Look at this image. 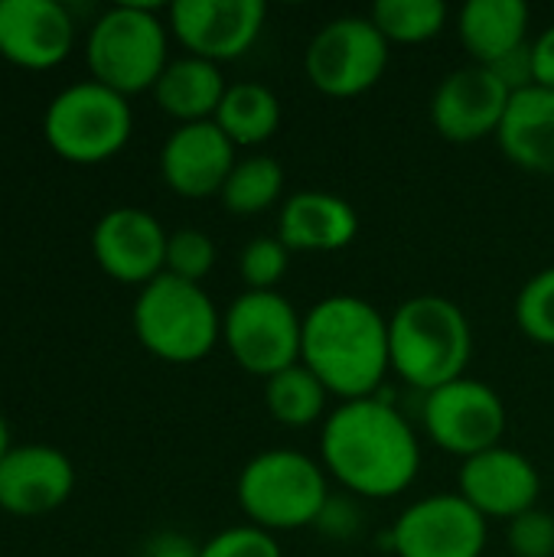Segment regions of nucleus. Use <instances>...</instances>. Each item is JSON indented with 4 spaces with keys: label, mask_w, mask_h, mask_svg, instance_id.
Returning a JSON list of instances; mask_svg holds the SVG:
<instances>
[{
    "label": "nucleus",
    "mask_w": 554,
    "mask_h": 557,
    "mask_svg": "<svg viewBox=\"0 0 554 557\" xmlns=\"http://www.w3.org/2000/svg\"><path fill=\"white\" fill-rule=\"evenodd\" d=\"M170 62V26L150 3H114L88 29L85 65L95 82L131 98L153 91Z\"/></svg>",
    "instance_id": "39448f33"
},
{
    "label": "nucleus",
    "mask_w": 554,
    "mask_h": 557,
    "mask_svg": "<svg viewBox=\"0 0 554 557\" xmlns=\"http://www.w3.org/2000/svg\"><path fill=\"white\" fill-rule=\"evenodd\" d=\"M500 150L509 163L529 173H554V91L549 88H526L516 91L509 111L500 124Z\"/></svg>",
    "instance_id": "aec40b11"
},
{
    "label": "nucleus",
    "mask_w": 554,
    "mask_h": 557,
    "mask_svg": "<svg viewBox=\"0 0 554 557\" xmlns=\"http://www.w3.org/2000/svg\"><path fill=\"white\" fill-rule=\"evenodd\" d=\"M291 255L294 251H343L359 235V212L349 199L323 189H300L281 202L278 232Z\"/></svg>",
    "instance_id": "6ab92c4d"
},
{
    "label": "nucleus",
    "mask_w": 554,
    "mask_h": 557,
    "mask_svg": "<svg viewBox=\"0 0 554 557\" xmlns=\"http://www.w3.org/2000/svg\"><path fill=\"white\" fill-rule=\"evenodd\" d=\"M75 493V463L52 444H13L0 463V509L16 519L49 516Z\"/></svg>",
    "instance_id": "dca6fc26"
},
{
    "label": "nucleus",
    "mask_w": 554,
    "mask_h": 557,
    "mask_svg": "<svg viewBox=\"0 0 554 557\" xmlns=\"http://www.w3.org/2000/svg\"><path fill=\"white\" fill-rule=\"evenodd\" d=\"M359 522H362V516H359V509H356V503H353L349 496H346V499L330 496L313 529H320V532L330 535V539L349 542V539L359 532Z\"/></svg>",
    "instance_id": "2f4dec72"
},
{
    "label": "nucleus",
    "mask_w": 554,
    "mask_h": 557,
    "mask_svg": "<svg viewBox=\"0 0 554 557\" xmlns=\"http://www.w3.org/2000/svg\"><path fill=\"white\" fill-rule=\"evenodd\" d=\"M532 65H535V85L554 91V23L532 39Z\"/></svg>",
    "instance_id": "72a5a7b5"
},
{
    "label": "nucleus",
    "mask_w": 554,
    "mask_h": 557,
    "mask_svg": "<svg viewBox=\"0 0 554 557\" xmlns=\"http://www.w3.org/2000/svg\"><path fill=\"white\" fill-rule=\"evenodd\" d=\"M516 326L526 339L554 349V264L522 284L513 307Z\"/></svg>",
    "instance_id": "bb28decb"
},
{
    "label": "nucleus",
    "mask_w": 554,
    "mask_h": 557,
    "mask_svg": "<svg viewBox=\"0 0 554 557\" xmlns=\"http://www.w3.org/2000/svg\"><path fill=\"white\" fill-rule=\"evenodd\" d=\"M167 238L170 232L147 209L114 206L91 228V255L111 281L147 287L167 271Z\"/></svg>",
    "instance_id": "ddd939ff"
},
{
    "label": "nucleus",
    "mask_w": 554,
    "mask_h": 557,
    "mask_svg": "<svg viewBox=\"0 0 554 557\" xmlns=\"http://www.w3.org/2000/svg\"><path fill=\"white\" fill-rule=\"evenodd\" d=\"M264 20L261 0H176L167 13V26L186 55L216 65L242 59L258 42Z\"/></svg>",
    "instance_id": "f8f14e48"
},
{
    "label": "nucleus",
    "mask_w": 554,
    "mask_h": 557,
    "mask_svg": "<svg viewBox=\"0 0 554 557\" xmlns=\"http://www.w3.org/2000/svg\"><path fill=\"white\" fill-rule=\"evenodd\" d=\"M392 372L415 392L431 395L467 375L473 326L467 313L438 294H418L389 317Z\"/></svg>",
    "instance_id": "7ed1b4c3"
},
{
    "label": "nucleus",
    "mask_w": 554,
    "mask_h": 557,
    "mask_svg": "<svg viewBox=\"0 0 554 557\" xmlns=\"http://www.w3.org/2000/svg\"><path fill=\"white\" fill-rule=\"evenodd\" d=\"M225 91H229V82L222 75V65L206 62L199 55H176L167 62L163 75L157 78L153 101L173 121L199 124V121L216 117Z\"/></svg>",
    "instance_id": "4be33fe9"
},
{
    "label": "nucleus",
    "mask_w": 554,
    "mask_h": 557,
    "mask_svg": "<svg viewBox=\"0 0 554 557\" xmlns=\"http://www.w3.org/2000/svg\"><path fill=\"white\" fill-rule=\"evenodd\" d=\"M238 147L216 121L180 124L160 147V176L183 199L219 196L238 163Z\"/></svg>",
    "instance_id": "f3484780"
},
{
    "label": "nucleus",
    "mask_w": 554,
    "mask_h": 557,
    "mask_svg": "<svg viewBox=\"0 0 554 557\" xmlns=\"http://www.w3.org/2000/svg\"><path fill=\"white\" fill-rule=\"evenodd\" d=\"M529 20L522 0H467L457 13V36L477 65H496L529 42Z\"/></svg>",
    "instance_id": "412c9836"
},
{
    "label": "nucleus",
    "mask_w": 554,
    "mask_h": 557,
    "mask_svg": "<svg viewBox=\"0 0 554 557\" xmlns=\"http://www.w3.org/2000/svg\"><path fill=\"white\" fill-rule=\"evenodd\" d=\"M320 463L349 496L392 499L418 480L421 441L382 395L340 401L320 424Z\"/></svg>",
    "instance_id": "f257e3e1"
},
{
    "label": "nucleus",
    "mask_w": 554,
    "mask_h": 557,
    "mask_svg": "<svg viewBox=\"0 0 554 557\" xmlns=\"http://www.w3.org/2000/svg\"><path fill=\"white\" fill-rule=\"evenodd\" d=\"M369 20L392 46L431 42L447 26L444 0H379L369 10Z\"/></svg>",
    "instance_id": "a878e982"
},
{
    "label": "nucleus",
    "mask_w": 554,
    "mask_h": 557,
    "mask_svg": "<svg viewBox=\"0 0 554 557\" xmlns=\"http://www.w3.org/2000/svg\"><path fill=\"white\" fill-rule=\"evenodd\" d=\"M131 326L137 343L173 366H193L222 343V310L202 284L160 274L137 290Z\"/></svg>",
    "instance_id": "423d86ee"
},
{
    "label": "nucleus",
    "mask_w": 554,
    "mask_h": 557,
    "mask_svg": "<svg viewBox=\"0 0 554 557\" xmlns=\"http://www.w3.org/2000/svg\"><path fill=\"white\" fill-rule=\"evenodd\" d=\"M389 539L398 557H483L490 522L460 493H431L398 516Z\"/></svg>",
    "instance_id": "9b49d317"
},
{
    "label": "nucleus",
    "mask_w": 554,
    "mask_h": 557,
    "mask_svg": "<svg viewBox=\"0 0 554 557\" xmlns=\"http://www.w3.org/2000/svg\"><path fill=\"white\" fill-rule=\"evenodd\" d=\"M216 268V245L202 228H176L167 238V271L180 281L202 284Z\"/></svg>",
    "instance_id": "c85d7f7f"
},
{
    "label": "nucleus",
    "mask_w": 554,
    "mask_h": 557,
    "mask_svg": "<svg viewBox=\"0 0 554 557\" xmlns=\"http://www.w3.org/2000/svg\"><path fill=\"white\" fill-rule=\"evenodd\" d=\"M392 42L369 16L346 13L327 20L304 49L307 82L327 98H359L389 69Z\"/></svg>",
    "instance_id": "1a4fd4ad"
},
{
    "label": "nucleus",
    "mask_w": 554,
    "mask_h": 557,
    "mask_svg": "<svg viewBox=\"0 0 554 557\" xmlns=\"http://www.w3.org/2000/svg\"><path fill=\"white\" fill-rule=\"evenodd\" d=\"M199 557H284V552L271 532L245 522V525L222 529L219 535L202 542Z\"/></svg>",
    "instance_id": "c756f323"
},
{
    "label": "nucleus",
    "mask_w": 554,
    "mask_h": 557,
    "mask_svg": "<svg viewBox=\"0 0 554 557\" xmlns=\"http://www.w3.org/2000/svg\"><path fill=\"white\" fill-rule=\"evenodd\" d=\"M238 509L248 525L264 532H297L317 525L330 493V476L320 460L300 450H261L255 454L235 483Z\"/></svg>",
    "instance_id": "20e7f679"
},
{
    "label": "nucleus",
    "mask_w": 554,
    "mask_h": 557,
    "mask_svg": "<svg viewBox=\"0 0 554 557\" xmlns=\"http://www.w3.org/2000/svg\"><path fill=\"white\" fill-rule=\"evenodd\" d=\"M284 183H287L284 166L274 157L255 153V157H242L235 163L219 199H222L225 212H232V215H261L281 202Z\"/></svg>",
    "instance_id": "393cba45"
},
{
    "label": "nucleus",
    "mask_w": 554,
    "mask_h": 557,
    "mask_svg": "<svg viewBox=\"0 0 554 557\" xmlns=\"http://www.w3.org/2000/svg\"><path fill=\"white\" fill-rule=\"evenodd\" d=\"M457 493L487 522L490 519L513 522L516 516L539 506V499H542V473L526 454L500 444V447L483 450V454L460 463Z\"/></svg>",
    "instance_id": "2eb2a0df"
},
{
    "label": "nucleus",
    "mask_w": 554,
    "mask_h": 557,
    "mask_svg": "<svg viewBox=\"0 0 554 557\" xmlns=\"http://www.w3.org/2000/svg\"><path fill=\"white\" fill-rule=\"evenodd\" d=\"M513 91L487 65H464L444 75L431 98V124L451 144H473L496 137L509 111Z\"/></svg>",
    "instance_id": "4468645a"
},
{
    "label": "nucleus",
    "mask_w": 554,
    "mask_h": 557,
    "mask_svg": "<svg viewBox=\"0 0 554 557\" xmlns=\"http://www.w3.org/2000/svg\"><path fill=\"white\" fill-rule=\"evenodd\" d=\"M287 268H291V248L278 235L251 238L238 258V274L245 281V290H278V284L287 277Z\"/></svg>",
    "instance_id": "cd10ccee"
},
{
    "label": "nucleus",
    "mask_w": 554,
    "mask_h": 557,
    "mask_svg": "<svg viewBox=\"0 0 554 557\" xmlns=\"http://www.w3.org/2000/svg\"><path fill=\"white\" fill-rule=\"evenodd\" d=\"M134 131V111L114 88L85 78L65 85L42 114V137L49 150L78 166H95L118 157Z\"/></svg>",
    "instance_id": "0eeeda50"
},
{
    "label": "nucleus",
    "mask_w": 554,
    "mask_h": 557,
    "mask_svg": "<svg viewBox=\"0 0 554 557\" xmlns=\"http://www.w3.org/2000/svg\"><path fill=\"white\" fill-rule=\"evenodd\" d=\"M199 548L202 545H196L180 532H157L153 539L144 542L140 557H199Z\"/></svg>",
    "instance_id": "473e14b6"
},
{
    "label": "nucleus",
    "mask_w": 554,
    "mask_h": 557,
    "mask_svg": "<svg viewBox=\"0 0 554 557\" xmlns=\"http://www.w3.org/2000/svg\"><path fill=\"white\" fill-rule=\"evenodd\" d=\"M421 424H424L428 441L438 444L444 454L470 460L503 444L509 414H506L500 392L490 382L464 375L424 395Z\"/></svg>",
    "instance_id": "9d476101"
},
{
    "label": "nucleus",
    "mask_w": 554,
    "mask_h": 557,
    "mask_svg": "<svg viewBox=\"0 0 554 557\" xmlns=\"http://www.w3.org/2000/svg\"><path fill=\"white\" fill-rule=\"evenodd\" d=\"M212 121L235 147H261L281 127V101L261 82H235Z\"/></svg>",
    "instance_id": "5701e85b"
},
{
    "label": "nucleus",
    "mask_w": 554,
    "mask_h": 557,
    "mask_svg": "<svg viewBox=\"0 0 554 557\" xmlns=\"http://www.w3.org/2000/svg\"><path fill=\"white\" fill-rule=\"evenodd\" d=\"M75 46V20L59 0H0V55L29 72L56 69Z\"/></svg>",
    "instance_id": "a211bd4d"
},
{
    "label": "nucleus",
    "mask_w": 554,
    "mask_h": 557,
    "mask_svg": "<svg viewBox=\"0 0 554 557\" xmlns=\"http://www.w3.org/2000/svg\"><path fill=\"white\" fill-rule=\"evenodd\" d=\"M506 545L513 557H554V516L545 509H529L506 522Z\"/></svg>",
    "instance_id": "7c9ffc66"
},
{
    "label": "nucleus",
    "mask_w": 554,
    "mask_h": 557,
    "mask_svg": "<svg viewBox=\"0 0 554 557\" xmlns=\"http://www.w3.org/2000/svg\"><path fill=\"white\" fill-rule=\"evenodd\" d=\"M300 362L340 401L379 395L392 372L389 317L356 294L317 300L304 313Z\"/></svg>",
    "instance_id": "f03ea898"
},
{
    "label": "nucleus",
    "mask_w": 554,
    "mask_h": 557,
    "mask_svg": "<svg viewBox=\"0 0 554 557\" xmlns=\"http://www.w3.org/2000/svg\"><path fill=\"white\" fill-rule=\"evenodd\" d=\"M327 398L330 392L304 362L264 379V408L284 428H313L323 421Z\"/></svg>",
    "instance_id": "b1692460"
},
{
    "label": "nucleus",
    "mask_w": 554,
    "mask_h": 557,
    "mask_svg": "<svg viewBox=\"0 0 554 557\" xmlns=\"http://www.w3.org/2000/svg\"><path fill=\"white\" fill-rule=\"evenodd\" d=\"M10 428H7V421H3V414H0V463H3V457L10 454Z\"/></svg>",
    "instance_id": "f704fd0d"
},
{
    "label": "nucleus",
    "mask_w": 554,
    "mask_h": 557,
    "mask_svg": "<svg viewBox=\"0 0 554 557\" xmlns=\"http://www.w3.org/2000/svg\"><path fill=\"white\" fill-rule=\"evenodd\" d=\"M222 343L238 369L271 379L300 362L304 317L278 290H245L222 310Z\"/></svg>",
    "instance_id": "6e6552de"
}]
</instances>
